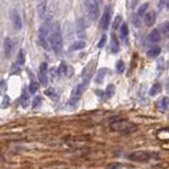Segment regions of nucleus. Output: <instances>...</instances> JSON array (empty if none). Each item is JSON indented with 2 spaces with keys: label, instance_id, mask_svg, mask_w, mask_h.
Here are the masks:
<instances>
[{
  "label": "nucleus",
  "instance_id": "dca6fc26",
  "mask_svg": "<svg viewBox=\"0 0 169 169\" xmlns=\"http://www.w3.org/2000/svg\"><path fill=\"white\" fill-rule=\"evenodd\" d=\"M107 73H108V69H106V68H101L98 70L97 74H96V76H95L96 84H101V82H104L105 77H106Z\"/></svg>",
  "mask_w": 169,
  "mask_h": 169
},
{
  "label": "nucleus",
  "instance_id": "0eeeda50",
  "mask_svg": "<svg viewBox=\"0 0 169 169\" xmlns=\"http://www.w3.org/2000/svg\"><path fill=\"white\" fill-rule=\"evenodd\" d=\"M38 78L40 84L45 87L48 86L49 79H48V63H42L39 67V71H38Z\"/></svg>",
  "mask_w": 169,
  "mask_h": 169
},
{
  "label": "nucleus",
  "instance_id": "2f4dec72",
  "mask_svg": "<svg viewBox=\"0 0 169 169\" xmlns=\"http://www.w3.org/2000/svg\"><path fill=\"white\" fill-rule=\"evenodd\" d=\"M116 71L117 73H123L125 71V63L123 60H119L116 63Z\"/></svg>",
  "mask_w": 169,
  "mask_h": 169
},
{
  "label": "nucleus",
  "instance_id": "e433bc0d",
  "mask_svg": "<svg viewBox=\"0 0 169 169\" xmlns=\"http://www.w3.org/2000/svg\"><path fill=\"white\" fill-rule=\"evenodd\" d=\"M164 5L166 7V2H165V0H161V1H160V4H159V7H160L161 10H162L163 7H164Z\"/></svg>",
  "mask_w": 169,
  "mask_h": 169
},
{
  "label": "nucleus",
  "instance_id": "20e7f679",
  "mask_svg": "<svg viewBox=\"0 0 169 169\" xmlns=\"http://www.w3.org/2000/svg\"><path fill=\"white\" fill-rule=\"evenodd\" d=\"M155 153L148 151H135L132 153L128 154V159L131 161H135V162H146V161L151 160L152 157H155Z\"/></svg>",
  "mask_w": 169,
  "mask_h": 169
},
{
  "label": "nucleus",
  "instance_id": "39448f33",
  "mask_svg": "<svg viewBox=\"0 0 169 169\" xmlns=\"http://www.w3.org/2000/svg\"><path fill=\"white\" fill-rule=\"evenodd\" d=\"M85 7L88 13V16L90 17V19L92 20L97 19L98 14H100V7H98L93 0H86Z\"/></svg>",
  "mask_w": 169,
  "mask_h": 169
},
{
  "label": "nucleus",
  "instance_id": "a878e982",
  "mask_svg": "<svg viewBox=\"0 0 169 169\" xmlns=\"http://www.w3.org/2000/svg\"><path fill=\"white\" fill-rule=\"evenodd\" d=\"M20 105L23 107V108H28V106H29V96L26 93V91H23L22 95H21V97H20Z\"/></svg>",
  "mask_w": 169,
  "mask_h": 169
},
{
  "label": "nucleus",
  "instance_id": "f257e3e1",
  "mask_svg": "<svg viewBox=\"0 0 169 169\" xmlns=\"http://www.w3.org/2000/svg\"><path fill=\"white\" fill-rule=\"evenodd\" d=\"M49 41H50L51 49L56 53L60 52L61 48H63V37H61V33H60L58 23H55L54 28L52 26V32L50 33Z\"/></svg>",
  "mask_w": 169,
  "mask_h": 169
},
{
  "label": "nucleus",
  "instance_id": "58836bf2",
  "mask_svg": "<svg viewBox=\"0 0 169 169\" xmlns=\"http://www.w3.org/2000/svg\"><path fill=\"white\" fill-rule=\"evenodd\" d=\"M138 0H131V7H134L135 5L138 4Z\"/></svg>",
  "mask_w": 169,
  "mask_h": 169
},
{
  "label": "nucleus",
  "instance_id": "c85d7f7f",
  "mask_svg": "<svg viewBox=\"0 0 169 169\" xmlns=\"http://www.w3.org/2000/svg\"><path fill=\"white\" fill-rule=\"evenodd\" d=\"M45 93V95H48L49 97L52 98V100H57V98H58V94L55 92L54 89H52V88H50V89H47Z\"/></svg>",
  "mask_w": 169,
  "mask_h": 169
},
{
  "label": "nucleus",
  "instance_id": "6e6552de",
  "mask_svg": "<svg viewBox=\"0 0 169 169\" xmlns=\"http://www.w3.org/2000/svg\"><path fill=\"white\" fill-rule=\"evenodd\" d=\"M10 18H11V20H12L13 26L15 28V30L19 31L22 29V20H21V17H20V15L17 13V11L11 10Z\"/></svg>",
  "mask_w": 169,
  "mask_h": 169
},
{
  "label": "nucleus",
  "instance_id": "5701e85b",
  "mask_svg": "<svg viewBox=\"0 0 169 169\" xmlns=\"http://www.w3.org/2000/svg\"><path fill=\"white\" fill-rule=\"evenodd\" d=\"M37 10H38L39 17L40 18H45V12H47V2H45V1L40 2V3L38 4V7H37Z\"/></svg>",
  "mask_w": 169,
  "mask_h": 169
},
{
  "label": "nucleus",
  "instance_id": "4be33fe9",
  "mask_svg": "<svg viewBox=\"0 0 169 169\" xmlns=\"http://www.w3.org/2000/svg\"><path fill=\"white\" fill-rule=\"evenodd\" d=\"M157 105H159L160 110H162V111H166V110L169 109V98L168 97H162L159 103H157Z\"/></svg>",
  "mask_w": 169,
  "mask_h": 169
},
{
  "label": "nucleus",
  "instance_id": "a211bd4d",
  "mask_svg": "<svg viewBox=\"0 0 169 169\" xmlns=\"http://www.w3.org/2000/svg\"><path fill=\"white\" fill-rule=\"evenodd\" d=\"M161 51H162L161 47L157 45V47H153V48H151V49H149L148 51H147V56L150 58L157 57V56L161 54Z\"/></svg>",
  "mask_w": 169,
  "mask_h": 169
},
{
  "label": "nucleus",
  "instance_id": "2eb2a0df",
  "mask_svg": "<svg viewBox=\"0 0 169 169\" xmlns=\"http://www.w3.org/2000/svg\"><path fill=\"white\" fill-rule=\"evenodd\" d=\"M76 34L79 38H84L86 36V31H85V25L82 20H78L76 23Z\"/></svg>",
  "mask_w": 169,
  "mask_h": 169
},
{
  "label": "nucleus",
  "instance_id": "7c9ffc66",
  "mask_svg": "<svg viewBox=\"0 0 169 169\" xmlns=\"http://www.w3.org/2000/svg\"><path fill=\"white\" fill-rule=\"evenodd\" d=\"M120 22H122V16H120V15L115 16V18H114V20H113V23H112V28H113V29H117L120 26Z\"/></svg>",
  "mask_w": 169,
  "mask_h": 169
},
{
  "label": "nucleus",
  "instance_id": "473e14b6",
  "mask_svg": "<svg viewBox=\"0 0 169 169\" xmlns=\"http://www.w3.org/2000/svg\"><path fill=\"white\" fill-rule=\"evenodd\" d=\"M41 103H42L41 97H40V96H36L33 101V108H38V107H40Z\"/></svg>",
  "mask_w": 169,
  "mask_h": 169
},
{
  "label": "nucleus",
  "instance_id": "412c9836",
  "mask_svg": "<svg viewBox=\"0 0 169 169\" xmlns=\"http://www.w3.org/2000/svg\"><path fill=\"white\" fill-rule=\"evenodd\" d=\"M120 38H122L123 40H126L128 38V35H129V29H128L127 23H123L122 26H120Z\"/></svg>",
  "mask_w": 169,
  "mask_h": 169
},
{
  "label": "nucleus",
  "instance_id": "9d476101",
  "mask_svg": "<svg viewBox=\"0 0 169 169\" xmlns=\"http://www.w3.org/2000/svg\"><path fill=\"white\" fill-rule=\"evenodd\" d=\"M94 67H95L94 61H91L89 65H88L84 69V71H82V78L89 80L91 78V76H92V74H93V70H94Z\"/></svg>",
  "mask_w": 169,
  "mask_h": 169
},
{
  "label": "nucleus",
  "instance_id": "c756f323",
  "mask_svg": "<svg viewBox=\"0 0 169 169\" xmlns=\"http://www.w3.org/2000/svg\"><path fill=\"white\" fill-rule=\"evenodd\" d=\"M38 84L35 82H32L30 85H29V91H30V93L32 94H34V93L37 92V90H38Z\"/></svg>",
  "mask_w": 169,
  "mask_h": 169
},
{
  "label": "nucleus",
  "instance_id": "72a5a7b5",
  "mask_svg": "<svg viewBox=\"0 0 169 169\" xmlns=\"http://www.w3.org/2000/svg\"><path fill=\"white\" fill-rule=\"evenodd\" d=\"M9 105H10V98H9V96L7 95H5L4 97H3V100H2V103H1V108H7L9 107Z\"/></svg>",
  "mask_w": 169,
  "mask_h": 169
},
{
  "label": "nucleus",
  "instance_id": "ddd939ff",
  "mask_svg": "<svg viewBox=\"0 0 169 169\" xmlns=\"http://www.w3.org/2000/svg\"><path fill=\"white\" fill-rule=\"evenodd\" d=\"M110 50L113 54H116L120 51V44H119V39L115 35H112L111 39H110Z\"/></svg>",
  "mask_w": 169,
  "mask_h": 169
},
{
  "label": "nucleus",
  "instance_id": "f3484780",
  "mask_svg": "<svg viewBox=\"0 0 169 169\" xmlns=\"http://www.w3.org/2000/svg\"><path fill=\"white\" fill-rule=\"evenodd\" d=\"M149 40L151 42H159L161 40V33L159 30H157V29H154V30H152L151 32H150L149 36H148Z\"/></svg>",
  "mask_w": 169,
  "mask_h": 169
},
{
  "label": "nucleus",
  "instance_id": "bb28decb",
  "mask_svg": "<svg viewBox=\"0 0 169 169\" xmlns=\"http://www.w3.org/2000/svg\"><path fill=\"white\" fill-rule=\"evenodd\" d=\"M131 20H132V25L135 26V28H139L142 26V20H141V16H138V14H133L132 17H131Z\"/></svg>",
  "mask_w": 169,
  "mask_h": 169
},
{
  "label": "nucleus",
  "instance_id": "423d86ee",
  "mask_svg": "<svg viewBox=\"0 0 169 169\" xmlns=\"http://www.w3.org/2000/svg\"><path fill=\"white\" fill-rule=\"evenodd\" d=\"M49 36H50V33H49L48 26H41L39 30V33H38V38H39V42H40V45H41V47L47 51L50 49Z\"/></svg>",
  "mask_w": 169,
  "mask_h": 169
},
{
  "label": "nucleus",
  "instance_id": "f704fd0d",
  "mask_svg": "<svg viewBox=\"0 0 169 169\" xmlns=\"http://www.w3.org/2000/svg\"><path fill=\"white\" fill-rule=\"evenodd\" d=\"M106 39H107L106 35H103V36H101V40L98 41L97 47H98V48H103L104 45H105V44H106Z\"/></svg>",
  "mask_w": 169,
  "mask_h": 169
},
{
  "label": "nucleus",
  "instance_id": "4468645a",
  "mask_svg": "<svg viewBox=\"0 0 169 169\" xmlns=\"http://www.w3.org/2000/svg\"><path fill=\"white\" fill-rule=\"evenodd\" d=\"M25 60H26V54H25V51L23 50H20L19 51V54L17 56V59H16V63L14 67H13V70H16L18 69L19 67H21L25 63Z\"/></svg>",
  "mask_w": 169,
  "mask_h": 169
},
{
  "label": "nucleus",
  "instance_id": "b1692460",
  "mask_svg": "<svg viewBox=\"0 0 169 169\" xmlns=\"http://www.w3.org/2000/svg\"><path fill=\"white\" fill-rule=\"evenodd\" d=\"M115 93V87L112 84H110L107 86L106 90H105V95H106L107 98H111L112 96L114 95Z\"/></svg>",
  "mask_w": 169,
  "mask_h": 169
},
{
  "label": "nucleus",
  "instance_id": "9b49d317",
  "mask_svg": "<svg viewBox=\"0 0 169 169\" xmlns=\"http://www.w3.org/2000/svg\"><path fill=\"white\" fill-rule=\"evenodd\" d=\"M144 22L147 26H152L155 22V13L153 11L147 12L144 15Z\"/></svg>",
  "mask_w": 169,
  "mask_h": 169
},
{
  "label": "nucleus",
  "instance_id": "aec40b11",
  "mask_svg": "<svg viewBox=\"0 0 169 169\" xmlns=\"http://www.w3.org/2000/svg\"><path fill=\"white\" fill-rule=\"evenodd\" d=\"M86 47V42L84 40H78V41H75L74 44L71 45V47L69 48L70 51H78V50H82L84 49Z\"/></svg>",
  "mask_w": 169,
  "mask_h": 169
},
{
  "label": "nucleus",
  "instance_id": "6ab92c4d",
  "mask_svg": "<svg viewBox=\"0 0 169 169\" xmlns=\"http://www.w3.org/2000/svg\"><path fill=\"white\" fill-rule=\"evenodd\" d=\"M162 91V86H161L160 82H155V84L152 85V87L150 88L149 90V95L150 96H155Z\"/></svg>",
  "mask_w": 169,
  "mask_h": 169
},
{
  "label": "nucleus",
  "instance_id": "4c0bfd02",
  "mask_svg": "<svg viewBox=\"0 0 169 169\" xmlns=\"http://www.w3.org/2000/svg\"><path fill=\"white\" fill-rule=\"evenodd\" d=\"M165 89H166V92H167V94H169V77H168V79H167V82H166Z\"/></svg>",
  "mask_w": 169,
  "mask_h": 169
},
{
  "label": "nucleus",
  "instance_id": "1a4fd4ad",
  "mask_svg": "<svg viewBox=\"0 0 169 169\" xmlns=\"http://www.w3.org/2000/svg\"><path fill=\"white\" fill-rule=\"evenodd\" d=\"M110 20H111V7H106L105 9V12L103 16H101V30H107L109 26Z\"/></svg>",
  "mask_w": 169,
  "mask_h": 169
},
{
  "label": "nucleus",
  "instance_id": "c9c22d12",
  "mask_svg": "<svg viewBox=\"0 0 169 169\" xmlns=\"http://www.w3.org/2000/svg\"><path fill=\"white\" fill-rule=\"evenodd\" d=\"M5 91V82L4 80H1L0 82V94H2V92Z\"/></svg>",
  "mask_w": 169,
  "mask_h": 169
},
{
  "label": "nucleus",
  "instance_id": "393cba45",
  "mask_svg": "<svg viewBox=\"0 0 169 169\" xmlns=\"http://www.w3.org/2000/svg\"><path fill=\"white\" fill-rule=\"evenodd\" d=\"M148 9H149V3L148 2H145V3H143V4H141L138 7V16H143V15H145L147 13V11H148Z\"/></svg>",
  "mask_w": 169,
  "mask_h": 169
},
{
  "label": "nucleus",
  "instance_id": "f03ea898",
  "mask_svg": "<svg viewBox=\"0 0 169 169\" xmlns=\"http://www.w3.org/2000/svg\"><path fill=\"white\" fill-rule=\"evenodd\" d=\"M113 131H120V132H134L138 129V126L133 123L127 122V120H116V122L112 123L110 126Z\"/></svg>",
  "mask_w": 169,
  "mask_h": 169
},
{
  "label": "nucleus",
  "instance_id": "7ed1b4c3",
  "mask_svg": "<svg viewBox=\"0 0 169 169\" xmlns=\"http://www.w3.org/2000/svg\"><path fill=\"white\" fill-rule=\"evenodd\" d=\"M88 84H89V80L87 79H84L80 84H78L76 87L74 88L73 91H72V94H71V98H70V101L69 104L73 105L75 104L76 101H78V100L80 98V96L82 95V93L85 92L86 88H87Z\"/></svg>",
  "mask_w": 169,
  "mask_h": 169
},
{
  "label": "nucleus",
  "instance_id": "ea45409f",
  "mask_svg": "<svg viewBox=\"0 0 169 169\" xmlns=\"http://www.w3.org/2000/svg\"><path fill=\"white\" fill-rule=\"evenodd\" d=\"M93 1H94L95 3L98 5V7H100V5H101V4H103V0H93Z\"/></svg>",
  "mask_w": 169,
  "mask_h": 169
},
{
  "label": "nucleus",
  "instance_id": "f8f14e48",
  "mask_svg": "<svg viewBox=\"0 0 169 169\" xmlns=\"http://www.w3.org/2000/svg\"><path fill=\"white\" fill-rule=\"evenodd\" d=\"M3 47H4V53H5V56L9 57L11 55V53L13 52V49H14V44H13V40L7 37L4 39V42H3Z\"/></svg>",
  "mask_w": 169,
  "mask_h": 169
},
{
  "label": "nucleus",
  "instance_id": "cd10ccee",
  "mask_svg": "<svg viewBox=\"0 0 169 169\" xmlns=\"http://www.w3.org/2000/svg\"><path fill=\"white\" fill-rule=\"evenodd\" d=\"M159 31H160V33L168 34L169 33V21H165V22H163L162 25L160 26Z\"/></svg>",
  "mask_w": 169,
  "mask_h": 169
}]
</instances>
